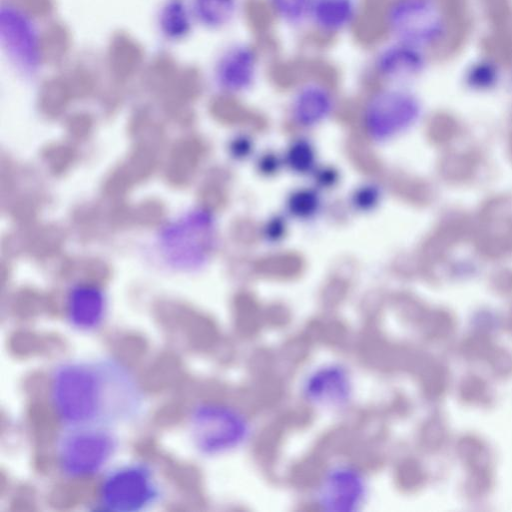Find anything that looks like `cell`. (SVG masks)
<instances>
[{
  "label": "cell",
  "mask_w": 512,
  "mask_h": 512,
  "mask_svg": "<svg viewBox=\"0 0 512 512\" xmlns=\"http://www.w3.org/2000/svg\"><path fill=\"white\" fill-rule=\"evenodd\" d=\"M49 400L63 425L114 428L140 420L147 398L134 373L111 356L58 363L49 377Z\"/></svg>",
  "instance_id": "6da1fadb"
},
{
  "label": "cell",
  "mask_w": 512,
  "mask_h": 512,
  "mask_svg": "<svg viewBox=\"0 0 512 512\" xmlns=\"http://www.w3.org/2000/svg\"><path fill=\"white\" fill-rule=\"evenodd\" d=\"M119 441L112 428L96 426L63 427L56 441V463L69 479L100 472L115 455Z\"/></svg>",
  "instance_id": "277c9868"
},
{
  "label": "cell",
  "mask_w": 512,
  "mask_h": 512,
  "mask_svg": "<svg viewBox=\"0 0 512 512\" xmlns=\"http://www.w3.org/2000/svg\"><path fill=\"white\" fill-rule=\"evenodd\" d=\"M163 488L152 466L133 461L106 473L98 491V505L113 512H141L157 505Z\"/></svg>",
  "instance_id": "8992f818"
},
{
  "label": "cell",
  "mask_w": 512,
  "mask_h": 512,
  "mask_svg": "<svg viewBox=\"0 0 512 512\" xmlns=\"http://www.w3.org/2000/svg\"><path fill=\"white\" fill-rule=\"evenodd\" d=\"M191 15L182 0L167 1L159 17L162 32L171 39L185 37L191 28Z\"/></svg>",
  "instance_id": "e0dca14e"
},
{
  "label": "cell",
  "mask_w": 512,
  "mask_h": 512,
  "mask_svg": "<svg viewBox=\"0 0 512 512\" xmlns=\"http://www.w3.org/2000/svg\"><path fill=\"white\" fill-rule=\"evenodd\" d=\"M285 164L295 173L307 174L316 163V151L310 141L304 138L294 140L284 157Z\"/></svg>",
  "instance_id": "d6986e66"
},
{
  "label": "cell",
  "mask_w": 512,
  "mask_h": 512,
  "mask_svg": "<svg viewBox=\"0 0 512 512\" xmlns=\"http://www.w3.org/2000/svg\"><path fill=\"white\" fill-rule=\"evenodd\" d=\"M382 195L375 184H365L357 189L353 195V204L357 209L368 210L377 205Z\"/></svg>",
  "instance_id": "7402d4cb"
},
{
  "label": "cell",
  "mask_w": 512,
  "mask_h": 512,
  "mask_svg": "<svg viewBox=\"0 0 512 512\" xmlns=\"http://www.w3.org/2000/svg\"><path fill=\"white\" fill-rule=\"evenodd\" d=\"M1 39L19 68L29 74L36 71L40 60L37 34L23 13L12 7H2Z\"/></svg>",
  "instance_id": "30bf717a"
},
{
  "label": "cell",
  "mask_w": 512,
  "mask_h": 512,
  "mask_svg": "<svg viewBox=\"0 0 512 512\" xmlns=\"http://www.w3.org/2000/svg\"><path fill=\"white\" fill-rule=\"evenodd\" d=\"M336 366L315 371L305 384V393L314 403L325 406L342 404L350 394V381L346 373Z\"/></svg>",
  "instance_id": "9a60e30c"
},
{
  "label": "cell",
  "mask_w": 512,
  "mask_h": 512,
  "mask_svg": "<svg viewBox=\"0 0 512 512\" xmlns=\"http://www.w3.org/2000/svg\"><path fill=\"white\" fill-rule=\"evenodd\" d=\"M360 13V0H312L308 24L319 35L338 36L355 26Z\"/></svg>",
  "instance_id": "5bb4252c"
},
{
  "label": "cell",
  "mask_w": 512,
  "mask_h": 512,
  "mask_svg": "<svg viewBox=\"0 0 512 512\" xmlns=\"http://www.w3.org/2000/svg\"><path fill=\"white\" fill-rule=\"evenodd\" d=\"M428 63L429 53L390 38L375 51L371 66L384 84L403 86L419 77Z\"/></svg>",
  "instance_id": "ba28073f"
},
{
  "label": "cell",
  "mask_w": 512,
  "mask_h": 512,
  "mask_svg": "<svg viewBox=\"0 0 512 512\" xmlns=\"http://www.w3.org/2000/svg\"><path fill=\"white\" fill-rule=\"evenodd\" d=\"M466 71V81L472 87L487 88L501 76V66L491 58H480L472 62Z\"/></svg>",
  "instance_id": "ffe728a7"
},
{
  "label": "cell",
  "mask_w": 512,
  "mask_h": 512,
  "mask_svg": "<svg viewBox=\"0 0 512 512\" xmlns=\"http://www.w3.org/2000/svg\"><path fill=\"white\" fill-rule=\"evenodd\" d=\"M259 69L258 49L249 42H236L228 46L218 58L214 78L223 92L237 95L254 86Z\"/></svg>",
  "instance_id": "9c48e42d"
},
{
  "label": "cell",
  "mask_w": 512,
  "mask_h": 512,
  "mask_svg": "<svg viewBox=\"0 0 512 512\" xmlns=\"http://www.w3.org/2000/svg\"><path fill=\"white\" fill-rule=\"evenodd\" d=\"M251 147V142L245 137L236 138L231 146L233 154L237 157L246 156Z\"/></svg>",
  "instance_id": "603a6c76"
},
{
  "label": "cell",
  "mask_w": 512,
  "mask_h": 512,
  "mask_svg": "<svg viewBox=\"0 0 512 512\" xmlns=\"http://www.w3.org/2000/svg\"><path fill=\"white\" fill-rule=\"evenodd\" d=\"M419 112V100L412 92L404 86L385 84L365 100L361 124L371 141L384 143L409 127Z\"/></svg>",
  "instance_id": "52a82bcc"
},
{
  "label": "cell",
  "mask_w": 512,
  "mask_h": 512,
  "mask_svg": "<svg viewBox=\"0 0 512 512\" xmlns=\"http://www.w3.org/2000/svg\"><path fill=\"white\" fill-rule=\"evenodd\" d=\"M382 18L391 39L429 54L446 47L453 35L452 18L441 0H389Z\"/></svg>",
  "instance_id": "3957f363"
},
{
  "label": "cell",
  "mask_w": 512,
  "mask_h": 512,
  "mask_svg": "<svg viewBox=\"0 0 512 512\" xmlns=\"http://www.w3.org/2000/svg\"><path fill=\"white\" fill-rule=\"evenodd\" d=\"M321 198L317 191L311 188H301L294 191L287 201L289 213L300 219H309L320 209Z\"/></svg>",
  "instance_id": "44dd1931"
},
{
  "label": "cell",
  "mask_w": 512,
  "mask_h": 512,
  "mask_svg": "<svg viewBox=\"0 0 512 512\" xmlns=\"http://www.w3.org/2000/svg\"><path fill=\"white\" fill-rule=\"evenodd\" d=\"M107 312V297L94 283L79 282L71 286L65 299L67 321L74 329L90 332L101 326Z\"/></svg>",
  "instance_id": "4fadbf2b"
},
{
  "label": "cell",
  "mask_w": 512,
  "mask_h": 512,
  "mask_svg": "<svg viewBox=\"0 0 512 512\" xmlns=\"http://www.w3.org/2000/svg\"><path fill=\"white\" fill-rule=\"evenodd\" d=\"M188 431L195 449L205 456L229 453L241 447L250 434L246 416L232 406L203 402L188 417Z\"/></svg>",
  "instance_id": "5b68a950"
},
{
  "label": "cell",
  "mask_w": 512,
  "mask_h": 512,
  "mask_svg": "<svg viewBox=\"0 0 512 512\" xmlns=\"http://www.w3.org/2000/svg\"><path fill=\"white\" fill-rule=\"evenodd\" d=\"M336 107L332 88L323 80L309 79L294 91L289 105L292 122L301 128H312L326 121Z\"/></svg>",
  "instance_id": "8fae6325"
},
{
  "label": "cell",
  "mask_w": 512,
  "mask_h": 512,
  "mask_svg": "<svg viewBox=\"0 0 512 512\" xmlns=\"http://www.w3.org/2000/svg\"><path fill=\"white\" fill-rule=\"evenodd\" d=\"M367 485L353 467L336 466L325 473L316 492L317 502L330 510H350L366 496Z\"/></svg>",
  "instance_id": "7c38bea8"
},
{
  "label": "cell",
  "mask_w": 512,
  "mask_h": 512,
  "mask_svg": "<svg viewBox=\"0 0 512 512\" xmlns=\"http://www.w3.org/2000/svg\"><path fill=\"white\" fill-rule=\"evenodd\" d=\"M312 0H266L271 14L288 27H300L308 23Z\"/></svg>",
  "instance_id": "ac0fdd59"
},
{
  "label": "cell",
  "mask_w": 512,
  "mask_h": 512,
  "mask_svg": "<svg viewBox=\"0 0 512 512\" xmlns=\"http://www.w3.org/2000/svg\"><path fill=\"white\" fill-rule=\"evenodd\" d=\"M240 3V0H193L192 12L205 27L221 29L237 17Z\"/></svg>",
  "instance_id": "2e32d148"
},
{
  "label": "cell",
  "mask_w": 512,
  "mask_h": 512,
  "mask_svg": "<svg viewBox=\"0 0 512 512\" xmlns=\"http://www.w3.org/2000/svg\"><path fill=\"white\" fill-rule=\"evenodd\" d=\"M219 243L218 221L207 207H194L166 221L157 231L155 248L168 269L192 273L204 268Z\"/></svg>",
  "instance_id": "7a4b0ae2"
}]
</instances>
